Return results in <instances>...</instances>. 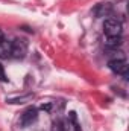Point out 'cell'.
Returning <instances> with one entry per match:
<instances>
[{
  "mask_svg": "<svg viewBox=\"0 0 129 131\" xmlns=\"http://www.w3.org/2000/svg\"><path fill=\"white\" fill-rule=\"evenodd\" d=\"M122 23L115 18H106L105 23H103V32L108 38H112V37H120L122 35Z\"/></svg>",
  "mask_w": 129,
  "mask_h": 131,
  "instance_id": "6da1fadb",
  "label": "cell"
},
{
  "mask_svg": "<svg viewBox=\"0 0 129 131\" xmlns=\"http://www.w3.org/2000/svg\"><path fill=\"white\" fill-rule=\"evenodd\" d=\"M108 67L115 73V75H122V76H126L128 75V61L123 60V58H117V60H111L108 63Z\"/></svg>",
  "mask_w": 129,
  "mask_h": 131,
  "instance_id": "7a4b0ae2",
  "label": "cell"
},
{
  "mask_svg": "<svg viewBox=\"0 0 129 131\" xmlns=\"http://www.w3.org/2000/svg\"><path fill=\"white\" fill-rule=\"evenodd\" d=\"M58 128H59V131H81V127L76 121V114L73 111L61 122V125Z\"/></svg>",
  "mask_w": 129,
  "mask_h": 131,
  "instance_id": "3957f363",
  "label": "cell"
},
{
  "mask_svg": "<svg viewBox=\"0 0 129 131\" xmlns=\"http://www.w3.org/2000/svg\"><path fill=\"white\" fill-rule=\"evenodd\" d=\"M36 116H38V111H36V108H28L23 114H21V117H20V125L21 127H28V125H31L33 121L36 119Z\"/></svg>",
  "mask_w": 129,
  "mask_h": 131,
  "instance_id": "277c9868",
  "label": "cell"
},
{
  "mask_svg": "<svg viewBox=\"0 0 129 131\" xmlns=\"http://www.w3.org/2000/svg\"><path fill=\"white\" fill-rule=\"evenodd\" d=\"M28 47L23 40H14L12 41V57L14 58H23Z\"/></svg>",
  "mask_w": 129,
  "mask_h": 131,
  "instance_id": "5b68a950",
  "label": "cell"
},
{
  "mask_svg": "<svg viewBox=\"0 0 129 131\" xmlns=\"http://www.w3.org/2000/svg\"><path fill=\"white\" fill-rule=\"evenodd\" d=\"M12 57V41L2 40L0 41V60H8Z\"/></svg>",
  "mask_w": 129,
  "mask_h": 131,
  "instance_id": "8992f818",
  "label": "cell"
},
{
  "mask_svg": "<svg viewBox=\"0 0 129 131\" xmlns=\"http://www.w3.org/2000/svg\"><path fill=\"white\" fill-rule=\"evenodd\" d=\"M120 43H122V38L120 37H112V38H108V41H106V44L108 46H112V47L119 46Z\"/></svg>",
  "mask_w": 129,
  "mask_h": 131,
  "instance_id": "52a82bcc",
  "label": "cell"
},
{
  "mask_svg": "<svg viewBox=\"0 0 129 131\" xmlns=\"http://www.w3.org/2000/svg\"><path fill=\"white\" fill-rule=\"evenodd\" d=\"M0 81H8L6 73H5V69H3V66L2 64H0Z\"/></svg>",
  "mask_w": 129,
  "mask_h": 131,
  "instance_id": "ba28073f",
  "label": "cell"
},
{
  "mask_svg": "<svg viewBox=\"0 0 129 131\" xmlns=\"http://www.w3.org/2000/svg\"><path fill=\"white\" fill-rule=\"evenodd\" d=\"M2 40H3V32L0 31V41H2Z\"/></svg>",
  "mask_w": 129,
  "mask_h": 131,
  "instance_id": "9c48e42d",
  "label": "cell"
}]
</instances>
